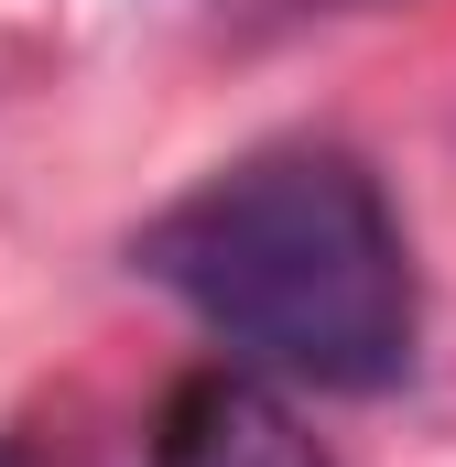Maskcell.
Wrapping results in <instances>:
<instances>
[{
	"label": "cell",
	"instance_id": "7a4b0ae2",
	"mask_svg": "<svg viewBox=\"0 0 456 467\" xmlns=\"http://www.w3.org/2000/svg\"><path fill=\"white\" fill-rule=\"evenodd\" d=\"M152 467H326L316 435L239 369H207L163 402V435H152Z\"/></svg>",
	"mask_w": 456,
	"mask_h": 467
},
{
	"label": "cell",
	"instance_id": "6da1fadb",
	"mask_svg": "<svg viewBox=\"0 0 456 467\" xmlns=\"http://www.w3.org/2000/svg\"><path fill=\"white\" fill-rule=\"evenodd\" d=\"M130 261L283 380L391 391L413 369V250L380 174L337 141H272L207 174L130 239Z\"/></svg>",
	"mask_w": 456,
	"mask_h": 467
},
{
	"label": "cell",
	"instance_id": "3957f363",
	"mask_svg": "<svg viewBox=\"0 0 456 467\" xmlns=\"http://www.w3.org/2000/svg\"><path fill=\"white\" fill-rule=\"evenodd\" d=\"M0 467H33V457H22V446H0Z\"/></svg>",
	"mask_w": 456,
	"mask_h": 467
}]
</instances>
